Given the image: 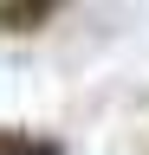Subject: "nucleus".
<instances>
[{
  "label": "nucleus",
  "instance_id": "f257e3e1",
  "mask_svg": "<svg viewBox=\"0 0 149 155\" xmlns=\"http://www.w3.org/2000/svg\"><path fill=\"white\" fill-rule=\"evenodd\" d=\"M65 0H0V32H39Z\"/></svg>",
  "mask_w": 149,
  "mask_h": 155
},
{
  "label": "nucleus",
  "instance_id": "f03ea898",
  "mask_svg": "<svg viewBox=\"0 0 149 155\" xmlns=\"http://www.w3.org/2000/svg\"><path fill=\"white\" fill-rule=\"evenodd\" d=\"M0 155H65V142L32 136V129H0Z\"/></svg>",
  "mask_w": 149,
  "mask_h": 155
}]
</instances>
